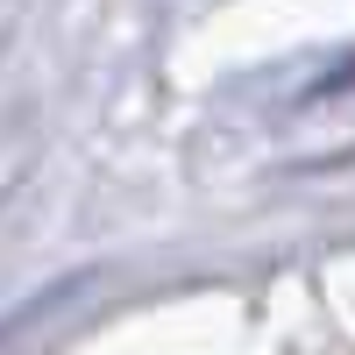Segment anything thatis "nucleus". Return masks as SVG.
<instances>
[]
</instances>
